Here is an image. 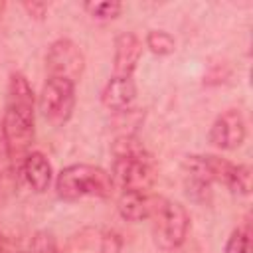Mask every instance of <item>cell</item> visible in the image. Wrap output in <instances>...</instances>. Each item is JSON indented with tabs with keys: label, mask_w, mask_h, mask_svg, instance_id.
Instances as JSON below:
<instances>
[{
	"label": "cell",
	"mask_w": 253,
	"mask_h": 253,
	"mask_svg": "<svg viewBox=\"0 0 253 253\" xmlns=\"http://www.w3.org/2000/svg\"><path fill=\"white\" fill-rule=\"evenodd\" d=\"M22 174L34 192H45L51 182V164L42 152H28L22 162Z\"/></svg>",
	"instance_id": "cell-12"
},
{
	"label": "cell",
	"mask_w": 253,
	"mask_h": 253,
	"mask_svg": "<svg viewBox=\"0 0 253 253\" xmlns=\"http://www.w3.org/2000/svg\"><path fill=\"white\" fill-rule=\"evenodd\" d=\"M24 8L30 12V16H36V18H43L45 10H47V6L43 2H24Z\"/></svg>",
	"instance_id": "cell-18"
},
{
	"label": "cell",
	"mask_w": 253,
	"mask_h": 253,
	"mask_svg": "<svg viewBox=\"0 0 253 253\" xmlns=\"http://www.w3.org/2000/svg\"><path fill=\"white\" fill-rule=\"evenodd\" d=\"M225 253H251L249 231L247 229H235L225 243Z\"/></svg>",
	"instance_id": "cell-16"
},
{
	"label": "cell",
	"mask_w": 253,
	"mask_h": 253,
	"mask_svg": "<svg viewBox=\"0 0 253 253\" xmlns=\"http://www.w3.org/2000/svg\"><path fill=\"white\" fill-rule=\"evenodd\" d=\"M146 47L156 55H170L176 49L174 38L164 30H152L146 36Z\"/></svg>",
	"instance_id": "cell-14"
},
{
	"label": "cell",
	"mask_w": 253,
	"mask_h": 253,
	"mask_svg": "<svg viewBox=\"0 0 253 253\" xmlns=\"http://www.w3.org/2000/svg\"><path fill=\"white\" fill-rule=\"evenodd\" d=\"M152 217H156V241L162 247L176 249L186 241L190 229V215L182 204L160 198Z\"/></svg>",
	"instance_id": "cell-5"
},
{
	"label": "cell",
	"mask_w": 253,
	"mask_h": 253,
	"mask_svg": "<svg viewBox=\"0 0 253 253\" xmlns=\"http://www.w3.org/2000/svg\"><path fill=\"white\" fill-rule=\"evenodd\" d=\"M134 99H136V87L132 77H111L101 93L103 105L117 113L128 111Z\"/></svg>",
	"instance_id": "cell-11"
},
{
	"label": "cell",
	"mask_w": 253,
	"mask_h": 253,
	"mask_svg": "<svg viewBox=\"0 0 253 253\" xmlns=\"http://www.w3.org/2000/svg\"><path fill=\"white\" fill-rule=\"evenodd\" d=\"M140 55H142V42L130 32L119 34L115 40L113 77H132Z\"/></svg>",
	"instance_id": "cell-9"
},
{
	"label": "cell",
	"mask_w": 253,
	"mask_h": 253,
	"mask_svg": "<svg viewBox=\"0 0 253 253\" xmlns=\"http://www.w3.org/2000/svg\"><path fill=\"white\" fill-rule=\"evenodd\" d=\"M225 186L237 196H247L251 192V166L249 164H233Z\"/></svg>",
	"instance_id": "cell-13"
},
{
	"label": "cell",
	"mask_w": 253,
	"mask_h": 253,
	"mask_svg": "<svg viewBox=\"0 0 253 253\" xmlns=\"http://www.w3.org/2000/svg\"><path fill=\"white\" fill-rule=\"evenodd\" d=\"M57 196L65 202H77L83 198H109L115 190L111 174L91 164H71L57 174Z\"/></svg>",
	"instance_id": "cell-2"
},
{
	"label": "cell",
	"mask_w": 253,
	"mask_h": 253,
	"mask_svg": "<svg viewBox=\"0 0 253 253\" xmlns=\"http://www.w3.org/2000/svg\"><path fill=\"white\" fill-rule=\"evenodd\" d=\"M0 10H2V4H0Z\"/></svg>",
	"instance_id": "cell-19"
},
{
	"label": "cell",
	"mask_w": 253,
	"mask_h": 253,
	"mask_svg": "<svg viewBox=\"0 0 253 253\" xmlns=\"http://www.w3.org/2000/svg\"><path fill=\"white\" fill-rule=\"evenodd\" d=\"M83 67H85L83 51L71 40H57L49 45L45 55V69L49 77L67 79L75 83L81 77Z\"/></svg>",
	"instance_id": "cell-7"
},
{
	"label": "cell",
	"mask_w": 253,
	"mask_h": 253,
	"mask_svg": "<svg viewBox=\"0 0 253 253\" xmlns=\"http://www.w3.org/2000/svg\"><path fill=\"white\" fill-rule=\"evenodd\" d=\"M158 202L160 198H154L148 192H123L117 208L126 221H142L154 215Z\"/></svg>",
	"instance_id": "cell-10"
},
{
	"label": "cell",
	"mask_w": 253,
	"mask_h": 253,
	"mask_svg": "<svg viewBox=\"0 0 253 253\" xmlns=\"http://www.w3.org/2000/svg\"><path fill=\"white\" fill-rule=\"evenodd\" d=\"M83 8L89 12V16L97 20H113L123 12V4L115 0H101V2H85Z\"/></svg>",
	"instance_id": "cell-15"
},
{
	"label": "cell",
	"mask_w": 253,
	"mask_h": 253,
	"mask_svg": "<svg viewBox=\"0 0 253 253\" xmlns=\"http://www.w3.org/2000/svg\"><path fill=\"white\" fill-rule=\"evenodd\" d=\"M75 107V83L67 79L49 77L40 95V111L47 123L53 126L65 125Z\"/></svg>",
	"instance_id": "cell-4"
},
{
	"label": "cell",
	"mask_w": 253,
	"mask_h": 253,
	"mask_svg": "<svg viewBox=\"0 0 253 253\" xmlns=\"http://www.w3.org/2000/svg\"><path fill=\"white\" fill-rule=\"evenodd\" d=\"M231 168V162L211 154H194L186 156L184 160V174L188 180V188H192V192H208L213 182L225 186Z\"/></svg>",
	"instance_id": "cell-6"
},
{
	"label": "cell",
	"mask_w": 253,
	"mask_h": 253,
	"mask_svg": "<svg viewBox=\"0 0 253 253\" xmlns=\"http://www.w3.org/2000/svg\"><path fill=\"white\" fill-rule=\"evenodd\" d=\"M32 253H59V249L49 233H40L32 241Z\"/></svg>",
	"instance_id": "cell-17"
},
{
	"label": "cell",
	"mask_w": 253,
	"mask_h": 253,
	"mask_svg": "<svg viewBox=\"0 0 253 253\" xmlns=\"http://www.w3.org/2000/svg\"><path fill=\"white\" fill-rule=\"evenodd\" d=\"M245 140V121L239 111L229 109L221 113L211 128H210V142L219 150H235Z\"/></svg>",
	"instance_id": "cell-8"
},
{
	"label": "cell",
	"mask_w": 253,
	"mask_h": 253,
	"mask_svg": "<svg viewBox=\"0 0 253 253\" xmlns=\"http://www.w3.org/2000/svg\"><path fill=\"white\" fill-rule=\"evenodd\" d=\"M2 134L8 156L16 162L28 156V148L34 142V91L28 79L14 73L8 83L6 111L2 121Z\"/></svg>",
	"instance_id": "cell-1"
},
{
	"label": "cell",
	"mask_w": 253,
	"mask_h": 253,
	"mask_svg": "<svg viewBox=\"0 0 253 253\" xmlns=\"http://www.w3.org/2000/svg\"><path fill=\"white\" fill-rule=\"evenodd\" d=\"M111 180L121 192H150L156 182L152 156H115Z\"/></svg>",
	"instance_id": "cell-3"
}]
</instances>
